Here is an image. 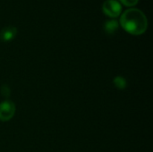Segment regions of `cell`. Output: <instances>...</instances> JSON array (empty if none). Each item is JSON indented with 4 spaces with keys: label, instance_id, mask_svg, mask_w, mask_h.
Returning a JSON list of instances; mask_svg holds the SVG:
<instances>
[{
    "label": "cell",
    "instance_id": "8992f818",
    "mask_svg": "<svg viewBox=\"0 0 153 152\" xmlns=\"http://www.w3.org/2000/svg\"><path fill=\"white\" fill-rule=\"evenodd\" d=\"M114 83H115L116 87L118 88V89H125L126 87V79H124L122 77L115 78Z\"/></svg>",
    "mask_w": 153,
    "mask_h": 152
},
{
    "label": "cell",
    "instance_id": "6da1fadb",
    "mask_svg": "<svg viewBox=\"0 0 153 152\" xmlns=\"http://www.w3.org/2000/svg\"><path fill=\"white\" fill-rule=\"evenodd\" d=\"M120 24L125 30L133 35H141L148 28V19L138 8L126 10L120 17Z\"/></svg>",
    "mask_w": 153,
    "mask_h": 152
},
{
    "label": "cell",
    "instance_id": "5b68a950",
    "mask_svg": "<svg viewBox=\"0 0 153 152\" xmlns=\"http://www.w3.org/2000/svg\"><path fill=\"white\" fill-rule=\"evenodd\" d=\"M117 29H118V22L116 20H110L105 23V30L108 33H114Z\"/></svg>",
    "mask_w": 153,
    "mask_h": 152
},
{
    "label": "cell",
    "instance_id": "7a4b0ae2",
    "mask_svg": "<svg viewBox=\"0 0 153 152\" xmlns=\"http://www.w3.org/2000/svg\"><path fill=\"white\" fill-rule=\"evenodd\" d=\"M102 10L108 16L117 18L122 13V4L117 0H106L103 3Z\"/></svg>",
    "mask_w": 153,
    "mask_h": 152
},
{
    "label": "cell",
    "instance_id": "52a82bcc",
    "mask_svg": "<svg viewBox=\"0 0 153 152\" xmlns=\"http://www.w3.org/2000/svg\"><path fill=\"white\" fill-rule=\"evenodd\" d=\"M139 0H120V2L126 6H133L138 3Z\"/></svg>",
    "mask_w": 153,
    "mask_h": 152
},
{
    "label": "cell",
    "instance_id": "277c9868",
    "mask_svg": "<svg viewBox=\"0 0 153 152\" xmlns=\"http://www.w3.org/2000/svg\"><path fill=\"white\" fill-rule=\"evenodd\" d=\"M16 33H17V30L15 27L8 26L1 31V38L4 41H9L15 37Z\"/></svg>",
    "mask_w": 153,
    "mask_h": 152
},
{
    "label": "cell",
    "instance_id": "ba28073f",
    "mask_svg": "<svg viewBox=\"0 0 153 152\" xmlns=\"http://www.w3.org/2000/svg\"><path fill=\"white\" fill-rule=\"evenodd\" d=\"M9 93H10V90H9L6 86H3V87H2V95L7 97Z\"/></svg>",
    "mask_w": 153,
    "mask_h": 152
},
{
    "label": "cell",
    "instance_id": "3957f363",
    "mask_svg": "<svg viewBox=\"0 0 153 152\" xmlns=\"http://www.w3.org/2000/svg\"><path fill=\"white\" fill-rule=\"evenodd\" d=\"M15 113V105L10 101L5 100L0 104V120L6 122L10 120Z\"/></svg>",
    "mask_w": 153,
    "mask_h": 152
}]
</instances>
